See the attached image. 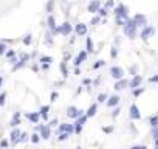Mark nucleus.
<instances>
[{
  "mask_svg": "<svg viewBox=\"0 0 158 149\" xmlns=\"http://www.w3.org/2000/svg\"><path fill=\"white\" fill-rule=\"evenodd\" d=\"M115 14H116V22L119 25H124L127 20H129V16H127V8L124 5H119L116 10H115Z\"/></svg>",
  "mask_w": 158,
  "mask_h": 149,
  "instance_id": "f257e3e1",
  "label": "nucleus"
},
{
  "mask_svg": "<svg viewBox=\"0 0 158 149\" xmlns=\"http://www.w3.org/2000/svg\"><path fill=\"white\" fill-rule=\"evenodd\" d=\"M135 31H136V25L133 23V20H127L124 23V34L129 37H135Z\"/></svg>",
  "mask_w": 158,
  "mask_h": 149,
  "instance_id": "f03ea898",
  "label": "nucleus"
},
{
  "mask_svg": "<svg viewBox=\"0 0 158 149\" xmlns=\"http://www.w3.org/2000/svg\"><path fill=\"white\" fill-rule=\"evenodd\" d=\"M67 115L70 117V118H79V117H81L82 115V110H79V109H76V107H68L67 109Z\"/></svg>",
  "mask_w": 158,
  "mask_h": 149,
  "instance_id": "7ed1b4c3",
  "label": "nucleus"
},
{
  "mask_svg": "<svg viewBox=\"0 0 158 149\" xmlns=\"http://www.w3.org/2000/svg\"><path fill=\"white\" fill-rule=\"evenodd\" d=\"M110 73H112V76H113L115 79H121L124 71H123V68H121V67H112Z\"/></svg>",
  "mask_w": 158,
  "mask_h": 149,
  "instance_id": "20e7f679",
  "label": "nucleus"
},
{
  "mask_svg": "<svg viewBox=\"0 0 158 149\" xmlns=\"http://www.w3.org/2000/svg\"><path fill=\"white\" fill-rule=\"evenodd\" d=\"M57 33H60V34H64V36H68V34L71 33V25H70L68 22H65L60 28H57Z\"/></svg>",
  "mask_w": 158,
  "mask_h": 149,
  "instance_id": "39448f33",
  "label": "nucleus"
},
{
  "mask_svg": "<svg viewBox=\"0 0 158 149\" xmlns=\"http://www.w3.org/2000/svg\"><path fill=\"white\" fill-rule=\"evenodd\" d=\"M133 23H135L136 27H144V25H146V16H143V14H138V16H135V19H133Z\"/></svg>",
  "mask_w": 158,
  "mask_h": 149,
  "instance_id": "423d86ee",
  "label": "nucleus"
},
{
  "mask_svg": "<svg viewBox=\"0 0 158 149\" xmlns=\"http://www.w3.org/2000/svg\"><path fill=\"white\" fill-rule=\"evenodd\" d=\"M153 33H155V30H153L152 27H146V28L143 30V33H141V37H143V39H149Z\"/></svg>",
  "mask_w": 158,
  "mask_h": 149,
  "instance_id": "0eeeda50",
  "label": "nucleus"
},
{
  "mask_svg": "<svg viewBox=\"0 0 158 149\" xmlns=\"http://www.w3.org/2000/svg\"><path fill=\"white\" fill-rule=\"evenodd\" d=\"M130 118H133V120H138V118H141V113H139V110H138V107H136L135 104L130 107Z\"/></svg>",
  "mask_w": 158,
  "mask_h": 149,
  "instance_id": "6e6552de",
  "label": "nucleus"
},
{
  "mask_svg": "<svg viewBox=\"0 0 158 149\" xmlns=\"http://www.w3.org/2000/svg\"><path fill=\"white\" fill-rule=\"evenodd\" d=\"M85 118H87V117H81V118H79V120H77V121L74 123V124H76V127H74V130H76L77 134H79V132H81V130H82V124H84V121H85Z\"/></svg>",
  "mask_w": 158,
  "mask_h": 149,
  "instance_id": "1a4fd4ad",
  "label": "nucleus"
},
{
  "mask_svg": "<svg viewBox=\"0 0 158 149\" xmlns=\"http://www.w3.org/2000/svg\"><path fill=\"white\" fill-rule=\"evenodd\" d=\"M76 33H77L79 36H85V34H87V27H85L84 23H79V25L76 27Z\"/></svg>",
  "mask_w": 158,
  "mask_h": 149,
  "instance_id": "9d476101",
  "label": "nucleus"
},
{
  "mask_svg": "<svg viewBox=\"0 0 158 149\" xmlns=\"http://www.w3.org/2000/svg\"><path fill=\"white\" fill-rule=\"evenodd\" d=\"M40 129V135H42V138H50V127L48 126H40L39 127Z\"/></svg>",
  "mask_w": 158,
  "mask_h": 149,
  "instance_id": "9b49d317",
  "label": "nucleus"
},
{
  "mask_svg": "<svg viewBox=\"0 0 158 149\" xmlns=\"http://www.w3.org/2000/svg\"><path fill=\"white\" fill-rule=\"evenodd\" d=\"M98 10H99V2H98V0H93V2H90L89 11H90V13H96Z\"/></svg>",
  "mask_w": 158,
  "mask_h": 149,
  "instance_id": "f8f14e48",
  "label": "nucleus"
},
{
  "mask_svg": "<svg viewBox=\"0 0 158 149\" xmlns=\"http://www.w3.org/2000/svg\"><path fill=\"white\" fill-rule=\"evenodd\" d=\"M141 81H143V78H141V76H139V74H136V76H135V78H133V79H132V83H130V84H129V86H130V87H132V89H135V87H138V86H139V84H141Z\"/></svg>",
  "mask_w": 158,
  "mask_h": 149,
  "instance_id": "ddd939ff",
  "label": "nucleus"
},
{
  "mask_svg": "<svg viewBox=\"0 0 158 149\" xmlns=\"http://www.w3.org/2000/svg\"><path fill=\"white\" fill-rule=\"evenodd\" d=\"M85 57H87V53H85V51H81V53H79V56L74 59V64H76V65H79L82 61H85Z\"/></svg>",
  "mask_w": 158,
  "mask_h": 149,
  "instance_id": "4468645a",
  "label": "nucleus"
},
{
  "mask_svg": "<svg viewBox=\"0 0 158 149\" xmlns=\"http://www.w3.org/2000/svg\"><path fill=\"white\" fill-rule=\"evenodd\" d=\"M54 25H56L54 17H53V16H50V17H48V27H50V30H51L53 33H57V28H56Z\"/></svg>",
  "mask_w": 158,
  "mask_h": 149,
  "instance_id": "2eb2a0df",
  "label": "nucleus"
},
{
  "mask_svg": "<svg viewBox=\"0 0 158 149\" xmlns=\"http://www.w3.org/2000/svg\"><path fill=\"white\" fill-rule=\"evenodd\" d=\"M118 103H119V98L115 95V96H110V100L107 101V106H109V107H113V106H116Z\"/></svg>",
  "mask_w": 158,
  "mask_h": 149,
  "instance_id": "dca6fc26",
  "label": "nucleus"
},
{
  "mask_svg": "<svg viewBox=\"0 0 158 149\" xmlns=\"http://www.w3.org/2000/svg\"><path fill=\"white\" fill-rule=\"evenodd\" d=\"M127 86H129V83H127V81H119V83H116V84H115V89H116V90H124Z\"/></svg>",
  "mask_w": 158,
  "mask_h": 149,
  "instance_id": "f3484780",
  "label": "nucleus"
},
{
  "mask_svg": "<svg viewBox=\"0 0 158 149\" xmlns=\"http://www.w3.org/2000/svg\"><path fill=\"white\" fill-rule=\"evenodd\" d=\"M27 118H28L31 123H37V121H39V113H27Z\"/></svg>",
  "mask_w": 158,
  "mask_h": 149,
  "instance_id": "a211bd4d",
  "label": "nucleus"
},
{
  "mask_svg": "<svg viewBox=\"0 0 158 149\" xmlns=\"http://www.w3.org/2000/svg\"><path fill=\"white\" fill-rule=\"evenodd\" d=\"M19 137H20V130H13V134H11V141H13V143H17V141H19Z\"/></svg>",
  "mask_w": 158,
  "mask_h": 149,
  "instance_id": "6ab92c4d",
  "label": "nucleus"
},
{
  "mask_svg": "<svg viewBox=\"0 0 158 149\" xmlns=\"http://www.w3.org/2000/svg\"><path fill=\"white\" fill-rule=\"evenodd\" d=\"M48 110H50V107H48V106H44V107L40 109V115H42V118H44V120H47V118H48Z\"/></svg>",
  "mask_w": 158,
  "mask_h": 149,
  "instance_id": "aec40b11",
  "label": "nucleus"
},
{
  "mask_svg": "<svg viewBox=\"0 0 158 149\" xmlns=\"http://www.w3.org/2000/svg\"><path fill=\"white\" fill-rule=\"evenodd\" d=\"M60 130L71 134V132H73V126H71V124H62V126H60Z\"/></svg>",
  "mask_w": 158,
  "mask_h": 149,
  "instance_id": "412c9836",
  "label": "nucleus"
},
{
  "mask_svg": "<svg viewBox=\"0 0 158 149\" xmlns=\"http://www.w3.org/2000/svg\"><path fill=\"white\" fill-rule=\"evenodd\" d=\"M95 113H96V104H93V106L89 107V110H87V117H95Z\"/></svg>",
  "mask_w": 158,
  "mask_h": 149,
  "instance_id": "4be33fe9",
  "label": "nucleus"
},
{
  "mask_svg": "<svg viewBox=\"0 0 158 149\" xmlns=\"http://www.w3.org/2000/svg\"><path fill=\"white\" fill-rule=\"evenodd\" d=\"M19 118H20V113L17 112V113L14 115V118H13V121H11V126H17V124H19Z\"/></svg>",
  "mask_w": 158,
  "mask_h": 149,
  "instance_id": "5701e85b",
  "label": "nucleus"
},
{
  "mask_svg": "<svg viewBox=\"0 0 158 149\" xmlns=\"http://www.w3.org/2000/svg\"><path fill=\"white\" fill-rule=\"evenodd\" d=\"M87 51H93V42H92V39H87Z\"/></svg>",
  "mask_w": 158,
  "mask_h": 149,
  "instance_id": "b1692460",
  "label": "nucleus"
},
{
  "mask_svg": "<svg viewBox=\"0 0 158 149\" xmlns=\"http://www.w3.org/2000/svg\"><path fill=\"white\" fill-rule=\"evenodd\" d=\"M5 100H6V93H2V95H0V106L5 104Z\"/></svg>",
  "mask_w": 158,
  "mask_h": 149,
  "instance_id": "393cba45",
  "label": "nucleus"
},
{
  "mask_svg": "<svg viewBox=\"0 0 158 149\" xmlns=\"http://www.w3.org/2000/svg\"><path fill=\"white\" fill-rule=\"evenodd\" d=\"M23 44H25V45H30V44H31V36H30V34H28V36H25Z\"/></svg>",
  "mask_w": 158,
  "mask_h": 149,
  "instance_id": "a878e982",
  "label": "nucleus"
},
{
  "mask_svg": "<svg viewBox=\"0 0 158 149\" xmlns=\"http://www.w3.org/2000/svg\"><path fill=\"white\" fill-rule=\"evenodd\" d=\"M150 123H152V126H153V127H155V126H158V117H152Z\"/></svg>",
  "mask_w": 158,
  "mask_h": 149,
  "instance_id": "bb28decb",
  "label": "nucleus"
},
{
  "mask_svg": "<svg viewBox=\"0 0 158 149\" xmlns=\"http://www.w3.org/2000/svg\"><path fill=\"white\" fill-rule=\"evenodd\" d=\"M39 140H40V137H39V135H37V134H34V135H33V137H31V141H33V143H37V141H39Z\"/></svg>",
  "mask_w": 158,
  "mask_h": 149,
  "instance_id": "cd10ccee",
  "label": "nucleus"
},
{
  "mask_svg": "<svg viewBox=\"0 0 158 149\" xmlns=\"http://www.w3.org/2000/svg\"><path fill=\"white\" fill-rule=\"evenodd\" d=\"M5 50H6L5 44H0V56H2V54H5Z\"/></svg>",
  "mask_w": 158,
  "mask_h": 149,
  "instance_id": "c85d7f7f",
  "label": "nucleus"
},
{
  "mask_svg": "<svg viewBox=\"0 0 158 149\" xmlns=\"http://www.w3.org/2000/svg\"><path fill=\"white\" fill-rule=\"evenodd\" d=\"M153 138H155V140H158V127H156V126L153 127Z\"/></svg>",
  "mask_w": 158,
  "mask_h": 149,
  "instance_id": "c756f323",
  "label": "nucleus"
},
{
  "mask_svg": "<svg viewBox=\"0 0 158 149\" xmlns=\"http://www.w3.org/2000/svg\"><path fill=\"white\" fill-rule=\"evenodd\" d=\"M104 100H107V95H99L98 101H99V103H104Z\"/></svg>",
  "mask_w": 158,
  "mask_h": 149,
  "instance_id": "7c9ffc66",
  "label": "nucleus"
},
{
  "mask_svg": "<svg viewBox=\"0 0 158 149\" xmlns=\"http://www.w3.org/2000/svg\"><path fill=\"white\" fill-rule=\"evenodd\" d=\"M40 61H42V62H45V64H50V62H51V57H42Z\"/></svg>",
  "mask_w": 158,
  "mask_h": 149,
  "instance_id": "2f4dec72",
  "label": "nucleus"
},
{
  "mask_svg": "<svg viewBox=\"0 0 158 149\" xmlns=\"http://www.w3.org/2000/svg\"><path fill=\"white\" fill-rule=\"evenodd\" d=\"M104 64H106L104 61H98V62L95 64V68H98V67H101V65H104Z\"/></svg>",
  "mask_w": 158,
  "mask_h": 149,
  "instance_id": "473e14b6",
  "label": "nucleus"
},
{
  "mask_svg": "<svg viewBox=\"0 0 158 149\" xmlns=\"http://www.w3.org/2000/svg\"><path fill=\"white\" fill-rule=\"evenodd\" d=\"M65 138H68V132L67 134H60V137H59V140L62 141V140H65Z\"/></svg>",
  "mask_w": 158,
  "mask_h": 149,
  "instance_id": "72a5a7b5",
  "label": "nucleus"
},
{
  "mask_svg": "<svg viewBox=\"0 0 158 149\" xmlns=\"http://www.w3.org/2000/svg\"><path fill=\"white\" fill-rule=\"evenodd\" d=\"M60 70H62V73L67 76V68H65V64H62V65H60Z\"/></svg>",
  "mask_w": 158,
  "mask_h": 149,
  "instance_id": "f704fd0d",
  "label": "nucleus"
},
{
  "mask_svg": "<svg viewBox=\"0 0 158 149\" xmlns=\"http://www.w3.org/2000/svg\"><path fill=\"white\" fill-rule=\"evenodd\" d=\"M98 13H99L101 16H106V14H107V10H106V8H104V10H98Z\"/></svg>",
  "mask_w": 158,
  "mask_h": 149,
  "instance_id": "c9c22d12",
  "label": "nucleus"
},
{
  "mask_svg": "<svg viewBox=\"0 0 158 149\" xmlns=\"http://www.w3.org/2000/svg\"><path fill=\"white\" fill-rule=\"evenodd\" d=\"M149 81L150 83H158V76H152V78H149Z\"/></svg>",
  "mask_w": 158,
  "mask_h": 149,
  "instance_id": "e433bc0d",
  "label": "nucleus"
},
{
  "mask_svg": "<svg viewBox=\"0 0 158 149\" xmlns=\"http://www.w3.org/2000/svg\"><path fill=\"white\" fill-rule=\"evenodd\" d=\"M0 144H2V147H6V146H8V141H6V140H3Z\"/></svg>",
  "mask_w": 158,
  "mask_h": 149,
  "instance_id": "4c0bfd02",
  "label": "nucleus"
},
{
  "mask_svg": "<svg viewBox=\"0 0 158 149\" xmlns=\"http://www.w3.org/2000/svg\"><path fill=\"white\" fill-rule=\"evenodd\" d=\"M6 56H8V57H13V56H14V51H13V50H11V51H8V53H6Z\"/></svg>",
  "mask_w": 158,
  "mask_h": 149,
  "instance_id": "58836bf2",
  "label": "nucleus"
},
{
  "mask_svg": "<svg viewBox=\"0 0 158 149\" xmlns=\"http://www.w3.org/2000/svg\"><path fill=\"white\" fill-rule=\"evenodd\" d=\"M56 98H57V93H56V92H54V93H53V95H51V101H56Z\"/></svg>",
  "mask_w": 158,
  "mask_h": 149,
  "instance_id": "ea45409f",
  "label": "nucleus"
},
{
  "mask_svg": "<svg viewBox=\"0 0 158 149\" xmlns=\"http://www.w3.org/2000/svg\"><path fill=\"white\" fill-rule=\"evenodd\" d=\"M132 149H146V146H133Z\"/></svg>",
  "mask_w": 158,
  "mask_h": 149,
  "instance_id": "a19ab883",
  "label": "nucleus"
},
{
  "mask_svg": "<svg viewBox=\"0 0 158 149\" xmlns=\"http://www.w3.org/2000/svg\"><path fill=\"white\" fill-rule=\"evenodd\" d=\"M110 6H113V2H112V0H109V2H107V8H110Z\"/></svg>",
  "mask_w": 158,
  "mask_h": 149,
  "instance_id": "79ce46f5",
  "label": "nucleus"
},
{
  "mask_svg": "<svg viewBox=\"0 0 158 149\" xmlns=\"http://www.w3.org/2000/svg\"><path fill=\"white\" fill-rule=\"evenodd\" d=\"M139 93H143V89H138V90H135V95H139Z\"/></svg>",
  "mask_w": 158,
  "mask_h": 149,
  "instance_id": "37998d69",
  "label": "nucleus"
},
{
  "mask_svg": "<svg viewBox=\"0 0 158 149\" xmlns=\"http://www.w3.org/2000/svg\"><path fill=\"white\" fill-rule=\"evenodd\" d=\"M155 147H156V149H158V140H156V143H155Z\"/></svg>",
  "mask_w": 158,
  "mask_h": 149,
  "instance_id": "c03bdc74",
  "label": "nucleus"
},
{
  "mask_svg": "<svg viewBox=\"0 0 158 149\" xmlns=\"http://www.w3.org/2000/svg\"><path fill=\"white\" fill-rule=\"evenodd\" d=\"M2 81H3V78H0V86H2Z\"/></svg>",
  "mask_w": 158,
  "mask_h": 149,
  "instance_id": "a18cd8bd",
  "label": "nucleus"
}]
</instances>
